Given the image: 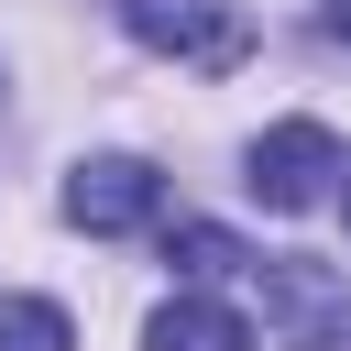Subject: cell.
<instances>
[{
  "label": "cell",
  "instance_id": "6",
  "mask_svg": "<svg viewBox=\"0 0 351 351\" xmlns=\"http://www.w3.org/2000/svg\"><path fill=\"white\" fill-rule=\"evenodd\" d=\"M165 263H176V274H186V296H197V285H219V274H252L263 252H241L219 219H176V230H165Z\"/></svg>",
  "mask_w": 351,
  "mask_h": 351
},
{
  "label": "cell",
  "instance_id": "5",
  "mask_svg": "<svg viewBox=\"0 0 351 351\" xmlns=\"http://www.w3.org/2000/svg\"><path fill=\"white\" fill-rule=\"evenodd\" d=\"M143 351H252V318L219 307V296H165L154 329H143Z\"/></svg>",
  "mask_w": 351,
  "mask_h": 351
},
{
  "label": "cell",
  "instance_id": "2",
  "mask_svg": "<svg viewBox=\"0 0 351 351\" xmlns=\"http://www.w3.org/2000/svg\"><path fill=\"white\" fill-rule=\"evenodd\" d=\"M121 33L154 44V55H176V66H208V77H230L252 55V22L230 0H121Z\"/></svg>",
  "mask_w": 351,
  "mask_h": 351
},
{
  "label": "cell",
  "instance_id": "8",
  "mask_svg": "<svg viewBox=\"0 0 351 351\" xmlns=\"http://www.w3.org/2000/svg\"><path fill=\"white\" fill-rule=\"evenodd\" d=\"M329 33H340V44H351V0H329Z\"/></svg>",
  "mask_w": 351,
  "mask_h": 351
},
{
  "label": "cell",
  "instance_id": "9",
  "mask_svg": "<svg viewBox=\"0 0 351 351\" xmlns=\"http://www.w3.org/2000/svg\"><path fill=\"white\" fill-rule=\"evenodd\" d=\"M340 208H351V186H340Z\"/></svg>",
  "mask_w": 351,
  "mask_h": 351
},
{
  "label": "cell",
  "instance_id": "1",
  "mask_svg": "<svg viewBox=\"0 0 351 351\" xmlns=\"http://www.w3.org/2000/svg\"><path fill=\"white\" fill-rule=\"evenodd\" d=\"M252 285H263V329H274V351H351V285H340L329 263H307V252H263Z\"/></svg>",
  "mask_w": 351,
  "mask_h": 351
},
{
  "label": "cell",
  "instance_id": "4",
  "mask_svg": "<svg viewBox=\"0 0 351 351\" xmlns=\"http://www.w3.org/2000/svg\"><path fill=\"white\" fill-rule=\"evenodd\" d=\"M66 219H77V230H99V241L154 230V219H165V176H154L143 154H88V165L66 176Z\"/></svg>",
  "mask_w": 351,
  "mask_h": 351
},
{
  "label": "cell",
  "instance_id": "3",
  "mask_svg": "<svg viewBox=\"0 0 351 351\" xmlns=\"http://www.w3.org/2000/svg\"><path fill=\"white\" fill-rule=\"evenodd\" d=\"M329 176H340V143L318 132V121H274V132H252V154H241V186L263 197V208H318L329 197Z\"/></svg>",
  "mask_w": 351,
  "mask_h": 351
},
{
  "label": "cell",
  "instance_id": "7",
  "mask_svg": "<svg viewBox=\"0 0 351 351\" xmlns=\"http://www.w3.org/2000/svg\"><path fill=\"white\" fill-rule=\"evenodd\" d=\"M0 351H77L55 296H0Z\"/></svg>",
  "mask_w": 351,
  "mask_h": 351
}]
</instances>
